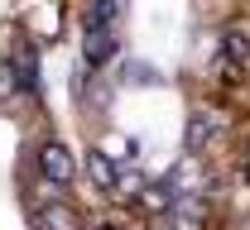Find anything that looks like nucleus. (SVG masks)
Listing matches in <instances>:
<instances>
[{
	"instance_id": "f257e3e1",
	"label": "nucleus",
	"mask_w": 250,
	"mask_h": 230,
	"mask_svg": "<svg viewBox=\"0 0 250 230\" xmlns=\"http://www.w3.org/2000/svg\"><path fill=\"white\" fill-rule=\"evenodd\" d=\"M202 216H207L202 197H178L164 211V230H202Z\"/></svg>"
},
{
	"instance_id": "f03ea898",
	"label": "nucleus",
	"mask_w": 250,
	"mask_h": 230,
	"mask_svg": "<svg viewBox=\"0 0 250 230\" xmlns=\"http://www.w3.org/2000/svg\"><path fill=\"white\" fill-rule=\"evenodd\" d=\"M39 173H43L53 187L72 182V154H67L62 144H43V149H39Z\"/></svg>"
},
{
	"instance_id": "7ed1b4c3",
	"label": "nucleus",
	"mask_w": 250,
	"mask_h": 230,
	"mask_svg": "<svg viewBox=\"0 0 250 230\" xmlns=\"http://www.w3.org/2000/svg\"><path fill=\"white\" fill-rule=\"evenodd\" d=\"M221 125H226V115H217V110H197V115L188 120V149H192V154L207 149V144L221 134Z\"/></svg>"
},
{
	"instance_id": "20e7f679",
	"label": "nucleus",
	"mask_w": 250,
	"mask_h": 230,
	"mask_svg": "<svg viewBox=\"0 0 250 230\" xmlns=\"http://www.w3.org/2000/svg\"><path fill=\"white\" fill-rule=\"evenodd\" d=\"M111 53H116V29H87V38H82V58H87V67H101Z\"/></svg>"
},
{
	"instance_id": "39448f33",
	"label": "nucleus",
	"mask_w": 250,
	"mask_h": 230,
	"mask_svg": "<svg viewBox=\"0 0 250 230\" xmlns=\"http://www.w3.org/2000/svg\"><path fill=\"white\" fill-rule=\"evenodd\" d=\"M34 221H39V230H82V221H77V211H72V206H62L58 197L48 201V211H39Z\"/></svg>"
},
{
	"instance_id": "423d86ee",
	"label": "nucleus",
	"mask_w": 250,
	"mask_h": 230,
	"mask_svg": "<svg viewBox=\"0 0 250 230\" xmlns=\"http://www.w3.org/2000/svg\"><path fill=\"white\" fill-rule=\"evenodd\" d=\"M221 48H226L231 63H246L250 58V24H231V29L221 34Z\"/></svg>"
},
{
	"instance_id": "0eeeda50",
	"label": "nucleus",
	"mask_w": 250,
	"mask_h": 230,
	"mask_svg": "<svg viewBox=\"0 0 250 230\" xmlns=\"http://www.w3.org/2000/svg\"><path fill=\"white\" fill-rule=\"evenodd\" d=\"M121 15V0H92L87 5V29H111Z\"/></svg>"
},
{
	"instance_id": "6e6552de",
	"label": "nucleus",
	"mask_w": 250,
	"mask_h": 230,
	"mask_svg": "<svg viewBox=\"0 0 250 230\" xmlns=\"http://www.w3.org/2000/svg\"><path fill=\"white\" fill-rule=\"evenodd\" d=\"M87 168H92L96 187H106V192H116V168L106 163V154H87Z\"/></svg>"
},
{
	"instance_id": "1a4fd4ad",
	"label": "nucleus",
	"mask_w": 250,
	"mask_h": 230,
	"mask_svg": "<svg viewBox=\"0 0 250 230\" xmlns=\"http://www.w3.org/2000/svg\"><path fill=\"white\" fill-rule=\"evenodd\" d=\"M246 182H250V159H246Z\"/></svg>"
}]
</instances>
